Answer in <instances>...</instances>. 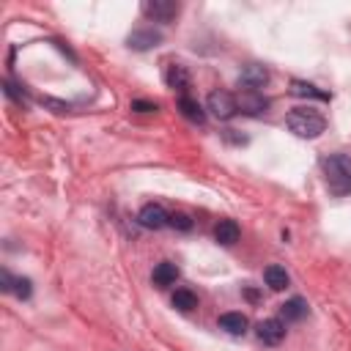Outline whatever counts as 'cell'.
Listing matches in <instances>:
<instances>
[{
  "instance_id": "obj_1",
  "label": "cell",
  "mask_w": 351,
  "mask_h": 351,
  "mask_svg": "<svg viewBox=\"0 0 351 351\" xmlns=\"http://www.w3.org/2000/svg\"><path fill=\"white\" fill-rule=\"evenodd\" d=\"M285 126H288L296 137L313 140V137L324 134L326 121H324L321 112H315V110H310V107H296V110H291V112L285 115Z\"/></svg>"
},
{
  "instance_id": "obj_2",
  "label": "cell",
  "mask_w": 351,
  "mask_h": 351,
  "mask_svg": "<svg viewBox=\"0 0 351 351\" xmlns=\"http://www.w3.org/2000/svg\"><path fill=\"white\" fill-rule=\"evenodd\" d=\"M324 176H326V184L335 195H346L351 192V156L346 154H329L324 162Z\"/></svg>"
},
{
  "instance_id": "obj_3",
  "label": "cell",
  "mask_w": 351,
  "mask_h": 351,
  "mask_svg": "<svg viewBox=\"0 0 351 351\" xmlns=\"http://www.w3.org/2000/svg\"><path fill=\"white\" fill-rule=\"evenodd\" d=\"M206 107H208L211 115L219 118V121H228V118H233V115L239 112V107H236V96L228 93V90H211L208 99H206Z\"/></svg>"
},
{
  "instance_id": "obj_4",
  "label": "cell",
  "mask_w": 351,
  "mask_h": 351,
  "mask_svg": "<svg viewBox=\"0 0 351 351\" xmlns=\"http://www.w3.org/2000/svg\"><path fill=\"white\" fill-rule=\"evenodd\" d=\"M269 82V69L263 66V63H247L244 69H241V74H239V85L244 88V90H258V88H263Z\"/></svg>"
},
{
  "instance_id": "obj_5",
  "label": "cell",
  "mask_w": 351,
  "mask_h": 351,
  "mask_svg": "<svg viewBox=\"0 0 351 351\" xmlns=\"http://www.w3.org/2000/svg\"><path fill=\"white\" fill-rule=\"evenodd\" d=\"M236 107H239L244 115H261V112H266L269 99H266L261 90H241L239 99H236Z\"/></svg>"
},
{
  "instance_id": "obj_6",
  "label": "cell",
  "mask_w": 351,
  "mask_h": 351,
  "mask_svg": "<svg viewBox=\"0 0 351 351\" xmlns=\"http://www.w3.org/2000/svg\"><path fill=\"white\" fill-rule=\"evenodd\" d=\"M255 332H258V340H261V343L277 346V343H282V337H285V324H282L280 318H263V321L255 326Z\"/></svg>"
},
{
  "instance_id": "obj_7",
  "label": "cell",
  "mask_w": 351,
  "mask_h": 351,
  "mask_svg": "<svg viewBox=\"0 0 351 351\" xmlns=\"http://www.w3.org/2000/svg\"><path fill=\"white\" fill-rule=\"evenodd\" d=\"M167 219H170V214H167L162 206H156V203L143 206L140 214H137V222H140L143 228H148V230H159V228H165Z\"/></svg>"
},
{
  "instance_id": "obj_8",
  "label": "cell",
  "mask_w": 351,
  "mask_h": 351,
  "mask_svg": "<svg viewBox=\"0 0 351 351\" xmlns=\"http://www.w3.org/2000/svg\"><path fill=\"white\" fill-rule=\"evenodd\" d=\"M143 14L151 16L154 22H170L178 14V5L170 0H148V3H143Z\"/></svg>"
},
{
  "instance_id": "obj_9",
  "label": "cell",
  "mask_w": 351,
  "mask_h": 351,
  "mask_svg": "<svg viewBox=\"0 0 351 351\" xmlns=\"http://www.w3.org/2000/svg\"><path fill=\"white\" fill-rule=\"evenodd\" d=\"M151 280H154V285H156V288H167V285H173V282L178 280V266H176V263H170V261H162V263H156V266H154Z\"/></svg>"
},
{
  "instance_id": "obj_10",
  "label": "cell",
  "mask_w": 351,
  "mask_h": 351,
  "mask_svg": "<svg viewBox=\"0 0 351 351\" xmlns=\"http://www.w3.org/2000/svg\"><path fill=\"white\" fill-rule=\"evenodd\" d=\"M247 326H250V321H247V315L244 313H222L219 315V329H225L228 335H244L247 332Z\"/></svg>"
},
{
  "instance_id": "obj_11",
  "label": "cell",
  "mask_w": 351,
  "mask_h": 351,
  "mask_svg": "<svg viewBox=\"0 0 351 351\" xmlns=\"http://www.w3.org/2000/svg\"><path fill=\"white\" fill-rule=\"evenodd\" d=\"M162 41V33H156V30H134V33H129V38H126V44L132 47V49H151V47H156Z\"/></svg>"
},
{
  "instance_id": "obj_12",
  "label": "cell",
  "mask_w": 351,
  "mask_h": 351,
  "mask_svg": "<svg viewBox=\"0 0 351 351\" xmlns=\"http://www.w3.org/2000/svg\"><path fill=\"white\" fill-rule=\"evenodd\" d=\"M214 239L222 244V247H230L239 241V225L233 219H219L217 228H214Z\"/></svg>"
},
{
  "instance_id": "obj_13",
  "label": "cell",
  "mask_w": 351,
  "mask_h": 351,
  "mask_svg": "<svg viewBox=\"0 0 351 351\" xmlns=\"http://www.w3.org/2000/svg\"><path fill=\"white\" fill-rule=\"evenodd\" d=\"M263 280H266V285H269L271 291H282V288H288V282H291L288 271H285L282 266H277V263H271V266L263 269Z\"/></svg>"
},
{
  "instance_id": "obj_14",
  "label": "cell",
  "mask_w": 351,
  "mask_h": 351,
  "mask_svg": "<svg viewBox=\"0 0 351 351\" xmlns=\"http://www.w3.org/2000/svg\"><path fill=\"white\" fill-rule=\"evenodd\" d=\"M280 315H282L285 321H302V318L307 315V302H304L302 296H293V299H288V302L280 307Z\"/></svg>"
},
{
  "instance_id": "obj_15",
  "label": "cell",
  "mask_w": 351,
  "mask_h": 351,
  "mask_svg": "<svg viewBox=\"0 0 351 351\" xmlns=\"http://www.w3.org/2000/svg\"><path fill=\"white\" fill-rule=\"evenodd\" d=\"M178 110H181V115H184L186 121H192V123H203V121H206L203 107H200L195 99H189V96H181V99H178Z\"/></svg>"
},
{
  "instance_id": "obj_16",
  "label": "cell",
  "mask_w": 351,
  "mask_h": 351,
  "mask_svg": "<svg viewBox=\"0 0 351 351\" xmlns=\"http://www.w3.org/2000/svg\"><path fill=\"white\" fill-rule=\"evenodd\" d=\"M291 93H293V96H307V99H321V101H329V99H332L326 90H318L315 85L302 82V80H293V82H291Z\"/></svg>"
},
{
  "instance_id": "obj_17",
  "label": "cell",
  "mask_w": 351,
  "mask_h": 351,
  "mask_svg": "<svg viewBox=\"0 0 351 351\" xmlns=\"http://www.w3.org/2000/svg\"><path fill=\"white\" fill-rule=\"evenodd\" d=\"M165 80H167V85H170V88H178V90H184V88L189 85V74H186V69H184V66H178V63H173V66L167 69Z\"/></svg>"
},
{
  "instance_id": "obj_18",
  "label": "cell",
  "mask_w": 351,
  "mask_h": 351,
  "mask_svg": "<svg viewBox=\"0 0 351 351\" xmlns=\"http://www.w3.org/2000/svg\"><path fill=\"white\" fill-rule=\"evenodd\" d=\"M173 307H178V310L189 313V310H195V307H197V296H195L192 291H186V288H178V291L173 293Z\"/></svg>"
},
{
  "instance_id": "obj_19",
  "label": "cell",
  "mask_w": 351,
  "mask_h": 351,
  "mask_svg": "<svg viewBox=\"0 0 351 351\" xmlns=\"http://www.w3.org/2000/svg\"><path fill=\"white\" fill-rule=\"evenodd\" d=\"M167 225H173L176 230H189V228H192V219H189V214H184V211H173L170 219H167Z\"/></svg>"
},
{
  "instance_id": "obj_20",
  "label": "cell",
  "mask_w": 351,
  "mask_h": 351,
  "mask_svg": "<svg viewBox=\"0 0 351 351\" xmlns=\"http://www.w3.org/2000/svg\"><path fill=\"white\" fill-rule=\"evenodd\" d=\"M14 293H16L19 299H27V296H30V280H27V277H19V280L14 282Z\"/></svg>"
},
{
  "instance_id": "obj_21",
  "label": "cell",
  "mask_w": 351,
  "mask_h": 351,
  "mask_svg": "<svg viewBox=\"0 0 351 351\" xmlns=\"http://www.w3.org/2000/svg\"><path fill=\"white\" fill-rule=\"evenodd\" d=\"M132 110H137V112H156L159 107H156L154 101H143V99H134V101H132Z\"/></svg>"
},
{
  "instance_id": "obj_22",
  "label": "cell",
  "mask_w": 351,
  "mask_h": 351,
  "mask_svg": "<svg viewBox=\"0 0 351 351\" xmlns=\"http://www.w3.org/2000/svg\"><path fill=\"white\" fill-rule=\"evenodd\" d=\"M3 88H5V93H8L11 99H16V101H22V99H25V93H22V90H19L14 82H3Z\"/></svg>"
},
{
  "instance_id": "obj_23",
  "label": "cell",
  "mask_w": 351,
  "mask_h": 351,
  "mask_svg": "<svg viewBox=\"0 0 351 351\" xmlns=\"http://www.w3.org/2000/svg\"><path fill=\"white\" fill-rule=\"evenodd\" d=\"M41 104H44V107H55V112H69V104L55 101V99H41Z\"/></svg>"
},
{
  "instance_id": "obj_24",
  "label": "cell",
  "mask_w": 351,
  "mask_h": 351,
  "mask_svg": "<svg viewBox=\"0 0 351 351\" xmlns=\"http://www.w3.org/2000/svg\"><path fill=\"white\" fill-rule=\"evenodd\" d=\"M0 282H3V291H8V293H11V291H14V282H16V280H14V277H11L8 271H0Z\"/></svg>"
}]
</instances>
